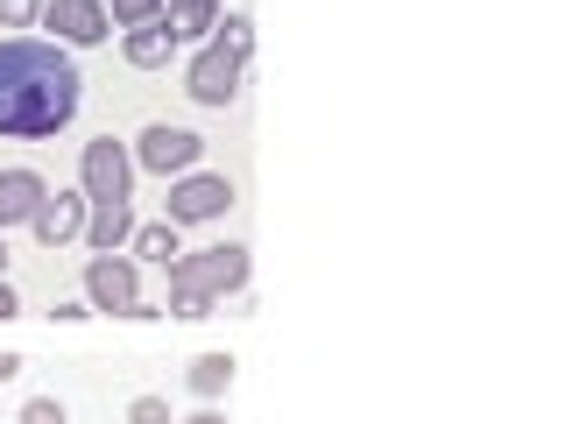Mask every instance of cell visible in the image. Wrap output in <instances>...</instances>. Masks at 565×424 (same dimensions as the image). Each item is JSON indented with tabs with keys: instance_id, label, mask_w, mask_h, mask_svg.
<instances>
[{
	"instance_id": "obj_4",
	"label": "cell",
	"mask_w": 565,
	"mask_h": 424,
	"mask_svg": "<svg viewBox=\"0 0 565 424\" xmlns=\"http://www.w3.org/2000/svg\"><path fill=\"white\" fill-rule=\"evenodd\" d=\"M128 156H135V170H156L170 184V177H184V170H199V156H205V135L199 128H170V120H149L135 141H128Z\"/></svg>"
},
{
	"instance_id": "obj_10",
	"label": "cell",
	"mask_w": 565,
	"mask_h": 424,
	"mask_svg": "<svg viewBox=\"0 0 565 424\" xmlns=\"http://www.w3.org/2000/svg\"><path fill=\"white\" fill-rule=\"evenodd\" d=\"M43 199H50V184L35 170H0V234H8V226H29Z\"/></svg>"
},
{
	"instance_id": "obj_24",
	"label": "cell",
	"mask_w": 565,
	"mask_h": 424,
	"mask_svg": "<svg viewBox=\"0 0 565 424\" xmlns=\"http://www.w3.org/2000/svg\"><path fill=\"white\" fill-rule=\"evenodd\" d=\"M14 375H22V353H8V347H0V382H14Z\"/></svg>"
},
{
	"instance_id": "obj_6",
	"label": "cell",
	"mask_w": 565,
	"mask_h": 424,
	"mask_svg": "<svg viewBox=\"0 0 565 424\" xmlns=\"http://www.w3.org/2000/svg\"><path fill=\"white\" fill-rule=\"evenodd\" d=\"M220 212H234V184L220 170H184L170 177V199H163V220L170 226H212Z\"/></svg>"
},
{
	"instance_id": "obj_25",
	"label": "cell",
	"mask_w": 565,
	"mask_h": 424,
	"mask_svg": "<svg viewBox=\"0 0 565 424\" xmlns=\"http://www.w3.org/2000/svg\"><path fill=\"white\" fill-rule=\"evenodd\" d=\"M0 269H8V234H0Z\"/></svg>"
},
{
	"instance_id": "obj_14",
	"label": "cell",
	"mask_w": 565,
	"mask_h": 424,
	"mask_svg": "<svg viewBox=\"0 0 565 424\" xmlns=\"http://www.w3.org/2000/svg\"><path fill=\"white\" fill-rule=\"evenodd\" d=\"M128 234H135V205H93L78 241L93 247V255H114V247H128Z\"/></svg>"
},
{
	"instance_id": "obj_1",
	"label": "cell",
	"mask_w": 565,
	"mask_h": 424,
	"mask_svg": "<svg viewBox=\"0 0 565 424\" xmlns=\"http://www.w3.org/2000/svg\"><path fill=\"white\" fill-rule=\"evenodd\" d=\"M85 78L78 57L50 35H0V135L8 141H50L78 120Z\"/></svg>"
},
{
	"instance_id": "obj_17",
	"label": "cell",
	"mask_w": 565,
	"mask_h": 424,
	"mask_svg": "<svg viewBox=\"0 0 565 424\" xmlns=\"http://www.w3.org/2000/svg\"><path fill=\"white\" fill-rule=\"evenodd\" d=\"M99 8H106V22H114V29H141V22L163 14V0H99Z\"/></svg>"
},
{
	"instance_id": "obj_19",
	"label": "cell",
	"mask_w": 565,
	"mask_h": 424,
	"mask_svg": "<svg viewBox=\"0 0 565 424\" xmlns=\"http://www.w3.org/2000/svg\"><path fill=\"white\" fill-rule=\"evenodd\" d=\"M14 424H71V411H64L57 396H29V403H22V417H14Z\"/></svg>"
},
{
	"instance_id": "obj_18",
	"label": "cell",
	"mask_w": 565,
	"mask_h": 424,
	"mask_svg": "<svg viewBox=\"0 0 565 424\" xmlns=\"http://www.w3.org/2000/svg\"><path fill=\"white\" fill-rule=\"evenodd\" d=\"M35 22H43V0H0V29L8 35H29Z\"/></svg>"
},
{
	"instance_id": "obj_7",
	"label": "cell",
	"mask_w": 565,
	"mask_h": 424,
	"mask_svg": "<svg viewBox=\"0 0 565 424\" xmlns=\"http://www.w3.org/2000/svg\"><path fill=\"white\" fill-rule=\"evenodd\" d=\"M241 78H247V64H234L226 50H191V64H184V99L191 106H234L241 99Z\"/></svg>"
},
{
	"instance_id": "obj_9",
	"label": "cell",
	"mask_w": 565,
	"mask_h": 424,
	"mask_svg": "<svg viewBox=\"0 0 565 424\" xmlns=\"http://www.w3.org/2000/svg\"><path fill=\"white\" fill-rule=\"evenodd\" d=\"M85 212H93V199H85V191H57V199H43V205H35L29 234L43 241V247H71V241L85 234Z\"/></svg>"
},
{
	"instance_id": "obj_3",
	"label": "cell",
	"mask_w": 565,
	"mask_h": 424,
	"mask_svg": "<svg viewBox=\"0 0 565 424\" xmlns=\"http://www.w3.org/2000/svg\"><path fill=\"white\" fill-rule=\"evenodd\" d=\"M78 177H85L78 191L93 205H135V156H128V141H120V135H93V141H85Z\"/></svg>"
},
{
	"instance_id": "obj_22",
	"label": "cell",
	"mask_w": 565,
	"mask_h": 424,
	"mask_svg": "<svg viewBox=\"0 0 565 424\" xmlns=\"http://www.w3.org/2000/svg\"><path fill=\"white\" fill-rule=\"evenodd\" d=\"M14 311H22V290H14V283H8V276H0V326H8V318H14Z\"/></svg>"
},
{
	"instance_id": "obj_23",
	"label": "cell",
	"mask_w": 565,
	"mask_h": 424,
	"mask_svg": "<svg viewBox=\"0 0 565 424\" xmlns=\"http://www.w3.org/2000/svg\"><path fill=\"white\" fill-rule=\"evenodd\" d=\"M177 424H226V411H220V403H199V411H191V417H177Z\"/></svg>"
},
{
	"instance_id": "obj_21",
	"label": "cell",
	"mask_w": 565,
	"mask_h": 424,
	"mask_svg": "<svg viewBox=\"0 0 565 424\" xmlns=\"http://www.w3.org/2000/svg\"><path fill=\"white\" fill-rule=\"evenodd\" d=\"M170 311H177V318H205L212 297H199V290H170Z\"/></svg>"
},
{
	"instance_id": "obj_2",
	"label": "cell",
	"mask_w": 565,
	"mask_h": 424,
	"mask_svg": "<svg viewBox=\"0 0 565 424\" xmlns=\"http://www.w3.org/2000/svg\"><path fill=\"white\" fill-rule=\"evenodd\" d=\"M247 269H255V255H247V241H220V247H199V255H177L170 262V290H199V297H241L247 290Z\"/></svg>"
},
{
	"instance_id": "obj_11",
	"label": "cell",
	"mask_w": 565,
	"mask_h": 424,
	"mask_svg": "<svg viewBox=\"0 0 565 424\" xmlns=\"http://www.w3.org/2000/svg\"><path fill=\"white\" fill-rule=\"evenodd\" d=\"M128 255L141 262V269H170V262L184 255V226H170V220H135Z\"/></svg>"
},
{
	"instance_id": "obj_15",
	"label": "cell",
	"mask_w": 565,
	"mask_h": 424,
	"mask_svg": "<svg viewBox=\"0 0 565 424\" xmlns=\"http://www.w3.org/2000/svg\"><path fill=\"white\" fill-rule=\"evenodd\" d=\"M220 14H226L220 0H163V29L177 35V43H205Z\"/></svg>"
},
{
	"instance_id": "obj_16",
	"label": "cell",
	"mask_w": 565,
	"mask_h": 424,
	"mask_svg": "<svg viewBox=\"0 0 565 424\" xmlns=\"http://www.w3.org/2000/svg\"><path fill=\"white\" fill-rule=\"evenodd\" d=\"M205 43H212V50H226L234 64H247V57H255V22H247V14L234 8V14H220V22H212Z\"/></svg>"
},
{
	"instance_id": "obj_13",
	"label": "cell",
	"mask_w": 565,
	"mask_h": 424,
	"mask_svg": "<svg viewBox=\"0 0 565 424\" xmlns=\"http://www.w3.org/2000/svg\"><path fill=\"white\" fill-rule=\"evenodd\" d=\"M234 375H241V368H234V353H191V361H184V389H191L199 403H226Z\"/></svg>"
},
{
	"instance_id": "obj_5",
	"label": "cell",
	"mask_w": 565,
	"mask_h": 424,
	"mask_svg": "<svg viewBox=\"0 0 565 424\" xmlns=\"http://www.w3.org/2000/svg\"><path fill=\"white\" fill-rule=\"evenodd\" d=\"M85 305H93V311H114V318H135L141 311V262L128 255V247L85 262Z\"/></svg>"
},
{
	"instance_id": "obj_20",
	"label": "cell",
	"mask_w": 565,
	"mask_h": 424,
	"mask_svg": "<svg viewBox=\"0 0 565 424\" xmlns=\"http://www.w3.org/2000/svg\"><path fill=\"white\" fill-rule=\"evenodd\" d=\"M128 424H170V396H135L128 403Z\"/></svg>"
},
{
	"instance_id": "obj_12",
	"label": "cell",
	"mask_w": 565,
	"mask_h": 424,
	"mask_svg": "<svg viewBox=\"0 0 565 424\" xmlns=\"http://www.w3.org/2000/svg\"><path fill=\"white\" fill-rule=\"evenodd\" d=\"M120 57H128L135 71H163L177 57V35L163 29V14H156V22H141V29H120Z\"/></svg>"
},
{
	"instance_id": "obj_8",
	"label": "cell",
	"mask_w": 565,
	"mask_h": 424,
	"mask_svg": "<svg viewBox=\"0 0 565 424\" xmlns=\"http://www.w3.org/2000/svg\"><path fill=\"white\" fill-rule=\"evenodd\" d=\"M43 35L71 50V43H106L114 22H106L99 0H43Z\"/></svg>"
}]
</instances>
